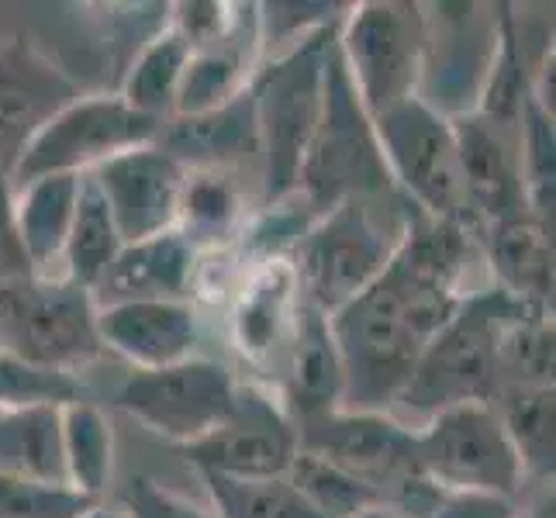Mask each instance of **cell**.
Masks as SVG:
<instances>
[{
    "instance_id": "32",
    "label": "cell",
    "mask_w": 556,
    "mask_h": 518,
    "mask_svg": "<svg viewBox=\"0 0 556 518\" xmlns=\"http://www.w3.org/2000/svg\"><path fill=\"white\" fill-rule=\"evenodd\" d=\"M201 477L218 518H325L287 477H274V481H232V477L218 473Z\"/></svg>"
},
{
    "instance_id": "19",
    "label": "cell",
    "mask_w": 556,
    "mask_h": 518,
    "mask_svg": "<svg viewBox=\"0 0 556 518\" xmlns=\"http://www.w3.org/2000/svg\"><path fill=\"white\" fill-rule=\"evenodd\" d=\"M298 308L301 291L291 256L260 260L253 270H245L228 315V332L239 356L253 367H266L270 359L277 363L291 339Z\"/></svg>"
},
{
    "instance_id": "23",
    "label": "cell",
    "mask_w": 556,
    "mask_h": 518,
    "mask_svg": "<svg viewBox=\"0 0 556 518\" xmlns=\"http://www.w3.org/2000/svg\"><path fill=\"white\" fill-rule=\"evenodd\" d=\"M76 198H80V177L73 173H55V177H38L25 187H14V228L31 277L60 280L52 277V263H63Z\"/></svg>"
},
{
    "instance_id": "7",
    "label": "cell",
    "mask_w": 556,
    "mask_h": 518,
    "mask_svg": "<svg viewBox=\"0 0 556 518\" xmlns=\"http://www.w3.org/2000/svg\"><path fill=\"white\" fill-rule=\"evenodd\" d=\"M336 46L370 118L418 98L426 55V8L405 0H363L346 8Z\"/></svg>"
},
{
    "instance_id": "13",
    "label": "cell",
    "mask_w": 556,
    "mask_h": 518,
    "mask_svg": "<svg viewBox=\"0 0 556 518\" xmlns=\"http://www.w3.org/2000/svg\"><path fill=\"white\" fill-rule=\"evenodd\" d=\"M184 456L201 473L232 477V481H274V477L291 473L298 432L280 401L239 383L228 418L215 432L184 446Z\"/></svg>"
},
{
    "instance_id": "8",
    "label": "cell",
    "mask_w": 556,
    "mask_h": 518,
    "mask_svg": "<svg viewBox=\"0 0 556 518\" xmlns=\"http://www.w3.org/2000/svg\"><path fill=\"white\" fill-rule=\"evenodd\" d=\"M163 122L131 111L118 93L73 98L35 131L11 163V187H25L38 177L73 173L84 177L122 152L152 146L160 139Z\"/></svg>"
},
{
    "instance_id": "17",
    "label": "cell",
    "mask_w": 556,
    "mask_h": 518,
    "mask_svg": "<svg viewBox=\"0 0 556 518\" xmlns=\"http://www.w3.org/2000/svg\"><path fill=\"white\" fill-rule=\"evenodd\" d=\"M73 98H80L76 84L25 38L0 46V166L11 169L25 142Z\"/></svg>"
},
{
    "instance_id": "16",
    "label": "cell",
    "mask_w": 556,
    "mask_h": 518,
    "mask_svg": "<svg viewBox=\"0 0 556 518\" xmlns=\"http://www.w3.org/2000/svg\"><path fill=\"white\" fill-rule=\"evenodd\" d=\"M459 169H464L467 201L473 211V222H505L515 215H526V169H522V139L519 131L502 128L477 111L450 118Z\"/></svg>"
},
{
    "instance_id": "21",
    "label": "cell",
    "mask_w": 556,
    "mask_h": 518,
    "mask_svg": "<svg viewBox=\"0 0 556 518\" xmlns=\"http://www.w3.org/2000/svg\"><path fill=\"white\" fill-rule=\"evenodd\" d=\"M198 249L180 232H163L142 242L122 245L101 283L93 287V304L122 301H184L190 294Z\"/></svg>"
},
{
    "instance_id": "10",
    "label": "cell",
    "mask_w": 556,
    "mask_h": 518,
    "mask_svg": "<svg viewBox=\"0 0 556 518\" xmlns=\"http://www.w3.org/2000/svg\"><path fill=\"white\" fill-rule=\"evenodd\" d=\"M415 467L439 494L515 497L526 477L494 405H459L432 415L415 432Z\"/></svg>"
},
{
    "instance_id": "24",
    "label": "cell",
    "mask_w": 556,
    "mask_h": 518,
    "mask_svg": "<svg viewBox=\"0 0 556 518\" xmlns=\"http://www.w3.org/2000/svg\"><path fill=\"white\" fill-rule=\"evenodd\" d=\"M488 256L497 274V287L508 294L546 304L553 298V228L540 218L515 215L505 222L484 225Z\"/></svg>"
},
{
    "instance_id": "26",
    "label": "cell",
    "mask_w": 556,
    "mask_h": 518,
    "mask_svg": "<svg viewBox=\"0 0 556 518\" xmlns=\"http://www.w3.org/2000/svg\"><path fill=\"white\" fill-rule=\"evenodd\" d=\"M0 473L70 488L63 456V408L0 412Z\"/></svg>"
},
{
    "instance_id": "15",
    "label": "cell",
    "mask_w": 556,
    "mask_h": 518,
    "mask_svg": "<svg viewBox=\"0 0 556 518\" xmlns=\"http://www.w3.org/2000/svg\"><path fill=\"white\" fill-rule=\"evenodd\" d=\"M104 194L122 245L177 232L187 169L156 142L122 152L90 173Z\"/></svg>"
},
{
    "instance_id": "12",
    "label": "cell",
    "mask_w": 556,
    "mask_h": 518,
    "mask_svg": "<svg viewBox=\"0 0 556 518\" xmlns=\"http://www.w3.org/2000/svg\"><path fill=\"white\" fill-rule=\"evenodd\" d=\"M294 432L298 453H308L321 464L350 473L353 481L374 488L380 497L383 488L394 484H426L415 467V432L394 415L336 408L298 421Z\"/></svg>"
},
{
    "instance_id": "33",
    "label": "cell",
    "mask_w": 556,
    "mask_h": 518,
    "mask_svg": "<svg viewBox=\"0 0 556 518\" xmlns=\"http://www.w3.org/2000/svg\"><path fill=\"white\" fill-rule=\"evenodd\" d=\"M73 401H90L84 380L66 370L35 367V363L0 350V412L25 408H66Z\"/></svg>"
},
{
    "instance_id": "39",
    "label": "cell",
    "mask_w": 556,
    "mask_h": 518,
    "mask_svg": "<svg viewBox=\"0 0 556 518\" xmlns=\"http://www.w3.org/2000/svg\"><path fill=\"white\" fill-rule=\"evenodd\" d=\"M84 518H125V511H122V508H108V505H101V502H98V505H93Z\"/></svg>"
},
{
    "instance_id": "30",
    "label": "cell",
    "mask_w": 556,
    "mask_h": 518,
    "mask_svg": "<svg viewBox=\"0 0 556 518\" xmlns=\"http://www.w3.org/2000/svg\"><path fill=\"white\" fill-rule=\"evenodd\" d=\"M239 215H242L239 187L225 169H187L177 232L190 245L218 249L236 232Z\"/></svg>"
},
{
    "instance_id": "4",
    "label": "cell",
    "mask_w": 556,
    "mask_h": 518,
    "mask_svg": "<svg viewBox=\"0 0 556 518\" xmlns=\"http://www.w3.org/2000/svg\"><path fill=\"white\" fill-rule=\"evenodd\" d=\"M336 25L339 17L308 31L249 80L263 156V207L283 204L298 194L301 163L321 111L325 55H329Z\"/></svg>"
},
{
    "instance_id": "6",
    "label": "cell",
    "mask_w": 556,
    "mask_h": 518,
    "mask_svg": "<svg viewBox=\"0 0 556 518\" xmlns=\"http://www.w3.org/2000/svg\"><path fill=\"white\" fill-rule=\"evenodd\" d=\"M377 142L401 198L421 215L473 228L456 136L446 114L421 98H408L374 118Z\"/></svg>"
},
{
    "instance_id": "36",
    "label": "cell",
    "mask_w": 556,
    "mask_h": 518,
    "mask_svg": "<svg viewBox=\"0 0 556 518\" xmlns=\"http://www.w3.org/2000/svg\"><path fill=\"white\" fill-rule=\"evenodd\" d=\"M118 508L125 518H215L198 502L163 488L152 477H131L118 494Z\"/></svg>"
},
{
    "instance_id": "40",
    "label": "cell",
    "mask_w": 556,
    "mask_h": 518,
    "mask_svg": "<svg viewBox=\"0 0 556 518\" xmlns=\"http://www.w3.org/2000/svg\"><path fill=\"white\" fill-rule=\"evenodd\" d=\"M353 518H397L388 505H374V508H367V511H359V515H353Z\"/></svg>"
},
{
    "instance_id": "14",
    "label": "cell",
    "mask_w": 556,
    "mask_h": 518,
    "mask_svg": "<svg viewBox=\"0 0 556 518\" xmlns=\"http://www.w3.org/2000/svg\"><path fill=\"white\" fill-rule=\"evenodd\" d=\"M429 11L418 98L450 118L453 98H470V111L481 101L497 49V14L481 4H435Z\"/></svg>"
},
{
    "instance_id": "25",
    "label": "cell",
    "mask_w": 556,
    "mask_h": 518,
    "mask_svg": "<svg viewBox=\"0 0 556 518\" xmlns=\"http://www.w3.org/2000/svg\"><path fill=\"white\" fill-rule=\"evenodd\" d=\"M256 14V8H245L242 22L236 31L222 38L218 46H207L190 52V63L184 70V80L177 90L174 118L184 114H204L215 111L228 101H236L239 93H245L249 80H253V46H260V31L245 38V22Z\"/></svg>"
},
{
    "instance_id": "29",
    "label": "cell",
    "mask_w": 556,
    "mask_h": 518,
    "mask_svg": "<svg viewBox=\"0 0 556 518\" xmlns=\"http://www.w3.org/2000/svg\"><path fill=\"white\" fill-rule=\"evenodd\" d=\"M63 456L70 488L101 502L114 470V432L93 401H73L63 408Z\"/></svg>"
},
{
    "instance_id": "5",
    "label": "cell",
    "mask_w": 556,
    "mask_h": 518,
    "mask_svg": "<svg viewBox=\"0 0 556 518\" xmlns=\"http://www.w3.org/2000/svg\"><path fill=\"white\" fill-rule=\"evenodd\" d=\"M339 28V25H336ZM394 194V180L383 163L374 118L356 98V87L342 63L336 35L325 55L321 111L298 177V194L312 215H321L346 198Z\"/></svg>"
},
{
    "instance_id": "35",
    "label": "cell",
    "mask_w": 556,
    "mask_h": 518,
    "mask_svg": "<svg viewBox=\"0 0 556 518\" xmlns=\"http://www.w3.org/2000/svg\"><path fill=\"white\" fill-rule=\"evenodd\" d=\"M93 497L73 488H52L0 473V518H84Z\"/></svg>"
},
{
    "instance_id": "18",
    "label": "cell",
    "mask_w": 556,
    "mask_h": 518,
    "mask_svg": "<svg viewBox=\"0 0 556 518\" xmlns=\"http://www.w3.org/2000/svg\"><path fill=\"white\" fill-rule=\"evenodd\" d=\"M104 350L125 356L136 370H163L194 356L198 312L190 301H122L98 308Z\"/></svg>"
},
{
    "instance_id": "31",
    "label": "cell",
    "mask_w": 556,
    "mask_h": 518,
    "mask_svg": "<svg viewBox=\"0 0 556 518\" xmlns=\"http://www.w3.org/2000/svg\"><path fill=\"white\" fill-rule=\"evenodd\" d=\"M494 401H502L497 415H502V426L522 459V470L553 477V388H502Z\"/></svg>"
},
{
    "instance_id": "34",
    "label": "cell",
    "mask_w": 556,
    "mask_h": 518,
    "mask_svg": "<svg viewBox=\"0 0 556 518\" xmlns=\"http://www.w3.org/2000/svg\"><path fill=\"white\" fill-rule=\"evenodd\" d=\"M287 481L308 497V505L325 518H353L374 505H383V497L374 488L353 481L350 473L321 464V459H315L308 453L294 456Z\"/></svg>"
},
{
    "instance_id": "9",
    "label": "cell",
    "mask_w": 556,
    "mask_h": 518,
    "mask_svg": "<svg viewBox=\"0 0 556 518\" xmlns=\"http://www.w3.org/2000/svg\"><path fill=\"white\" fill-rule=\"evenodd\" d=\"M0 350L35 367L73 374L101 356L98 304L70 280H0Z\"/></svg>"
},
{
    "instance_id": "22",
    "label": "cell",
    "mask_w": 556,
    "mask_h": 518,
    "mask_svg": "<svg viewBox=\"0 0 556 518\" xmlns=\"http://www.w3.org/2000/svg\"><path fill=\"white\" fill-rule=\"evenodd\" d=\"M156 146L169 152L184 169H225L239 156L260 152L253 93L245 87V93L215 111L163 122Z\"/></svg>"
},
{
    "instance_id": "38",
    "label": "cell",
    "mask_w": 556,
    "mask_h": 518,
    "mask_svg": "<svg viewBox=\"0 0 556 518\" xmlns=\"http://www.w3.org/2000/svg\"><path fill=\"white\" fill-rule=\"evenodd\" d=\"M432 518H519V508L502 494H439Z\"/></svg>"
},
{
    "instance_id": "11",
    "label": "cell",
    "mask_w": 556,
    "mask_h": 518,
    "mask_svg": "<svg viewBox=\"0 0 556 518\" xmlns=\"http://www.w3.org/2000/svg\"><path fill=\"white\" fill-rule=\"evenodd\" d=\"M239 383L225 363L190 356L163 370H136L114 401L149 432L180 450L215 432L236 405Z\"/></svg>"
},
{
    "instance_id": "20",
    "label": "cell",
    "mask_w": 556,
    "mask_h": 518,
    "mask_svg": "<svg viewBox=\"0 0 556 518\" xmlns=\"http://www.w3.org/2000/svg\"><path fill=\"white\" fill-rule=\"evenodd\" d=\"M342 359L329 329V315L301 301L291 339L280 356V408L287 418L304 421L342 408Z\"/></svg>"
},
{
    "instance_id": "41",
    "label": "cell",
    "mask_w": 556,
    "mask_h": 518,
    "mask_svg": "<svg viewBox=\"0 0 556 518\" xmlns=\"http://www.w3.org/2000/svg\"><path fill=\"white\" fill-rule=\"evenodd\" d=\"M519 518H546V515H519ZM553 518V515H549Z\"/></svg>"
},
{
    "instance_id": "1",
    "label": "cell",
    "mask_w": 556,
    "mask_h": 518,
    "mask_svg": "<svg viewBox=\"0 0 556 518\" xmlns=\"http://www.w3.org/2000/svg\"><path fill=\"white\" fill-rule=\"evenodd\" d=\"M473 228L408 207L394 256L367 291L329 315L342 359V408L391 415L421 350L467 294Z\"/></svg>"
},
{
    "instance_id": "37",
    "label": "cell",
    "mask_w": 556,
    "mask_h": 518,
    "mask_svg": "<svg viewBox=\"0 0 556 518\" xmlns=\"http://www.w3.org/2000/svg\"><path fill=\"white\" fill-rule=\"evenodd\" d=\"M14 277H31V270H28V260L22 253V242H17V228H14L11 173L0 166V280H14Z\"/></svg>"
},
{
    "instance_id": "27",
    "label": "cell",
    "mask_w": 556,
    "mask_h": 518,
    "mask_svg": "<svg viewBox=\"0 0 556 518\" xmlns=\"http://www.w3.org/2000/svg\"><path fill=\"white\" fill-rule=\"evenodd\" d=\"M190 52L194 49L187 46V38L174 25L152 31L136 52V60H131L118 98L131 111L146 114V118L169 122L174 118L177 90L190 63Z\"/></svg>"
},
{
    "instance_id": "3",
    "label": "cell",
    "mask_w": 556,
    "mask_h": 518,
    "mask_svg": "<svg viewBox=\"0 0 556 518\" xmlns=\"http://www.w3.org/2000/svg\"><path fill=\"white\" fill-rule=\"evenodd\" d=\"M383 198H346L312 218L298 239L291 263L298 274L301 301H308L321 315H336L342 304L388 270L394 249L408 225V201L401 198L383 215Z\"/></svg>"
},
{
    "instance_id": "28",
    "label": "cell",
    "mask_w": 556,
    "mask_h": 518,
    "mask_svg": "<svg viewBox=\"0 0 556 518\" xmlns=\"http://www.w3.org/2000/svg\"><path fill=\"white\" fill-rule=\"evenodd\" d=\"M118 249H122V239H118V228L111 222L104 194L98 190V184H93L90 173H84L70 239L63 249V280L93 294V287L108 274V266L118 256Z\"/></svg>"
},
{
    "instance_id": "2",
    "label": "cell",
    "mask_w": 556,
    "mask_h": 518,
    "mask_svg": "<svg viewBox=\"0 0 556 518\" xmlns=\"http://www.w3.org/2000/svg\"><path fill=\"white\" fill-rule=\"evenodd\" d=\"M540 308L543 304L515 298L497 283L467 294L421 350L394 408L429 421L446 408L494 405L502 391V339L515 321Z\"/></svg>"
}]
</instances>
